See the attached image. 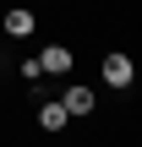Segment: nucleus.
I'll use <instances>...</instances> for the list:
<instances>
[{
    "label": "nucleus",
    "mask_w": 142,
    "mask_h": 147,
    "mask_svg": "<svg viewBox=\"0 0 142 147\" xmlns=\"http://www.w3.org/2000/svg\"><path fill=\"white\" fill-rule=\"evenodd\" d=\"M66 120H71V115H66L60 98H55V104H38V131H66Z\"/></svg>",
    "instance_id": "nucleus-5"
},
{
    "label": "nucleus",
    "mask_w": 142,
    "mask_h": 147,
    "mask_svg": "<svg viewBox=\"0 0 142 147\" xmlns=\"http://www.w3.org/2000/svg\"><path fill=\"white\" fill-rule=\"evenodd\" d=\"M60 104H66V115H93V109H99L93 87H66V93H60Z\"/></svg>",
    "instance_id": "nucleus-4"
},
{
    "label": "nucleus",
    "mask_w": 142,
    "mask_h": 147,
    "mask_svg": "<svg viewBox=\"0 0 142 147\" xmlns=\"http://www.w3.org/2000/svg\"><path fill=\"white\" fill-rule=\"evenodd\" d=\"M99 76H104V87H120V93H131V87H137V60H131L126 49H109V55L99 60Z\"/></svg>",
    "instance_id": "nucleus-1"
},
{
    "label": "nucleus",
    "mask_w": 142,
    "mask_h": 147,
    "mask_svg": "<svg viewBox=\"0 0 142 147\" xmlns=\"http://www.w3.org/2000/svg\"><path fill=\"white\" fill-rule=\"evenodd\" d=\"M33 60H38V76H71V65H77L71 44H44Z\"/></svg>",
    "instance_id": "nucleus-2"
},
{
    "label": "nucleus",
    "mask_w": 142,
    "mask_h": 147,
    "mask_svg": "<svg viewBox=\"0 0 142 147\" xmlns=\"http://www.w3.org/2000/svg\"><path fill=\"white\" fill-rule=\"evenodd\" d=\"M0 27H5V38H33V33H38V11H27V5H5Z\"/></svg>",
    "instance_id": "nucleus-3"
}]
</instances>
